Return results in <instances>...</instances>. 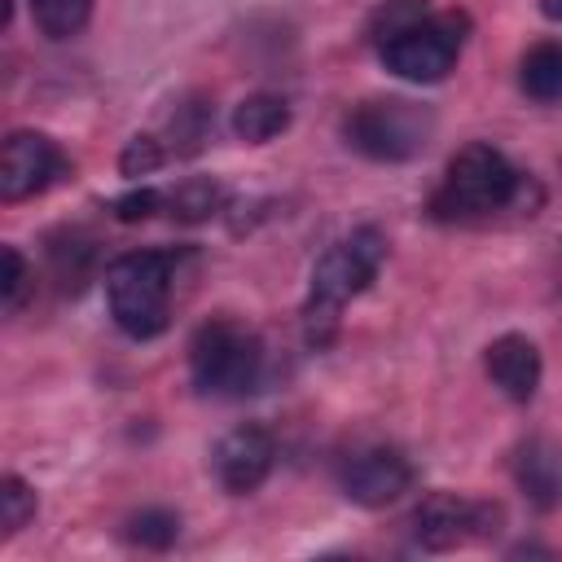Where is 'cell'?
Instances as JSON below:
<instances>
[{"instance_id": "obj_1", "label": "cell", "mask_w": 562, "mask_h": 562, "mask_svg": "<svg viewBox=\"0 0 562 562\" xmlns=\"http://www.w3.org/2000/svg\"><path fill=\"white\" fill-rule=\"evenodd\" d=\"M382 259H386V237L373 224L356 228L351 237H342L338 246H329L316 259L312 285H307V303H303V329H307V342L312 347H325L334 338L338 312L360 290H369V281L378 277Z\"/></svg>"}, {"instance_id": "obj_2", "label": "cell", "mask_w": 562, "mask_h": 562, "mask_svg": "<svg viewBox=\"0 0 562 562\" xmlns=\"http://www.w3.org/2000/svg\"><path fill=\"white\" fill-rule=\"evenodd\" d=\"M527 189H536V184L522 171H514V162L501 149L474 140L452 154L448 176H443L439 193L430 198V211H435V220H474V215L518 206L527 198Z\"/></svg>"}, {"instance_id": "obj_3", "label": "cell", "mask_w": 562, "mask_h": 562, "mask_svg": "<svg viewBox=\"0 0 562 562\" xmlns=\"http://www.w3.org/2000/svg\"><path fill=\"white\" fill-rule=\"evenodd\" d=\"M105 303L114 325L145 342L158 338L167 329V312H171V255L162 250H132L119 255L105 268Z\"/></svg>"}, {"instance_id": "obj_4", "label": "cell", "mask_w": 562, "mask_h": 562, "mask_svg": "<svg viewBox=\"0 0 562 562\" xmlns=\"http://www.w3.org/2000/svg\"><path fill=\"white\" fill-rule=\"evenodd\" d=\"M259 373H263V347L246 325L228 316L198 325L189 342V378L202 395H215V400L246 395L259 386Z\"/></svg>"}, {"instance_id": "obj_5", "label": "cell", "mask_w": 562, "mask_h": 562, "mask_svg": "<svg viewBox=\"0 0 562 562\" xmlns=\"http://www.w3.org/2000/svg\"><path fill=\"white\" fill-rule=\"evenodd\" d=\"M435 132V114L417 101L404 97H373L360 101L347 119H342V136L356 154L373 158V162H404L417 158L430 145Z\"/></svg>"}, {"instance_id": "obj_6", "label": "cell", "mask_w": 562, "mask_h": 562, "mask_svg": "<svg viewBox=\"0 0 562 562\" xmlns=\"http://www.w3.org/2000/svg\"><path fill=\"white\" fill-rule=\"evenodd\" d=\"M470 35V18L465 13H430L422 18L417 26H408L404 35H395L391 44L378 48L382 66L408 83H439L457 57H461V44Z\"/></svg>"}, {"instance_id": "obj_7", "label": "cell", "mask_w": 562, "mask_h": 562, "mask_svg": "<svg viewBox=\"0 0 562 562\" xmlns=\"http://www.w3.org/2000/svg\"><path fill=\"white\" fill-rule=\"evenodd\" d=\"M492 522H501V509L496 505H483V501H465V496H452V492H430L417 509H413V540L422 549H452L470 536H487L496 531Z\"/></svg>"}, {"instance_id": "obj_8", "label": "cell", "mask_w": 562, "mask_h": 562, "mask_svg": "<svg viewBox=\"0 0 562 562\" xmlns=\"http://www.w3.org/2000/svg\"><path fill=\"white\" fill-rule=\"evenodd\" d=\"M66 154L57 149V140H48L44 132H13L0 149V198L4 202H22L44 193L61 171H66Z\"/></svg>"}, {"instance_id": "obj_9", "label": "cell", "mask_w": 562, "mask_h": 562, "mask_svg": "<svg viewBox=\"0 0 562 562\" xmlns=\"http://www.w3.org/2000/svg\"><path fill=\"white\" fill-rule=\"evenodd\" d=\"M413 487V465L400 448L391 443H373V448H360L351 452V461L342 465V492L364 505V509H382V505H395L404 492Z\"/></svg>"}, {"instance_id": "obj_10", "label": "cell", "mask_w": 562, "mask_h": 562, "mask_svg": "<svg viewBox=\"0 0 562 562\" xmlns=\"http://www.w3.org/2000/svg\"><path fill=\"white\" fill-rule=\"evenodd\" d=\"M272 461H277V439H272V430L259 426V422L233 426V430L215 443V452H211L215 479H220V487L233 492V496L255 492V487L268 479Z\"/></svg>"}, {"instance_id": "obj_11", "label": "cell", "mask_w": 562, "mask_h": 562, "mask_svg": "<svg viewBox=\"0 0 562 562\" xmlns=\"http://www.w3.org/2000/svg\"><path fill=\"white\" fill-rule=\"evenodd\" d=\"M483 369L492 378V386H501V395H509L514 404H527L540 386V351L527 334H501L487 342L483 351Z\"/></svg>"}, {"instance_id": "obj_12", "label": "cell", "mask_w": 562, "mask_h": 562, "mask_svg": "<svg viewBox=\"0 0 562 562\" xmlns=\"http://www.w3.org/2000/svg\"><path fill=\"white\" fill-rule=\"evenodd\" d=\"M514 479L536 509H553L562 501V443H553L549 435H531L514 457Z\"/></svg>"}, {"instance_id": "obj_13", "label": "cell", "mask_w": 562, "mask_h": 562, "mask_svg": "<svg viewBox=\"0 0 562 562\" xmlns=\"http://www.w3.org/2000/svg\"><path fill=\"white\" fill-rule=\"evenodd\" d=\"M285 127H290V105L281 97H272V92H250L233 110V132L246 145H263L272 136H281Z\"/></svg>"}, {"instance_id": "obj_14", "label": "cell", "mask_w": 562, "mask_h": 562, "mask_svg": "<svg viewBox=\"0 0 562 562\" xmlns=\"http://www.w3.org/2000/svg\"><path fill=\"white\" fill-rule=\"evenodd\" d=\"M518 83L531 101H562V40H540L518 61Z\"/></svg>"}, {"instance_id": "obj_15", "label": "cell", "mask_w": 562, "mask_h": 562, "mask_svg": "<svg viewBox=\"0 0 562 562\" xmlns=\"http://www.w3.org/2000/svg\"><path fill=\"white\" fill-rule=\"evenodd\" d=\"M224 206V189L215 180H184L180 189L167 193V215L180 224H202Z\"/></svg>"}, {"instance_id": "obj_16", "label": "cell", "mask_w": 562, "mask_h": 562, "mask_svg": "<svg viewBox=\"0 0 562 562\" xmlns=\"http://www.w3.org/2000/svg\"><path fill=\"white\" fill-rule=\"evenodd\" d=\"M31 18L48 40H70L88 26L92 0H31Z\"/></svg>"}, {"instance_id": "obj_17", "label": "cell", "mask_w": 562, "mask_h": 562, "mask_svg": "<svg viewBox=\"0 0 562 562\" xmlns=\"http://www.w3.org/2000/svg\"><path fill=\"white\" fill-rule=\"evenodd\" d=\"M127 540L140 544V549L162 553V549H171L180 540V518L171 509H158V505L154 509H140V514L127 518Z\"/></svg>"}, {"instance_id": "obj_18", "label": "cell", "mask_w": 562, "mask_h": 562, "mask_svg": "<svg viewBox=\"0 0 562 562\" xmlns=\"http://www.w3.org/2000/svg\"><path fill=\"white\" fill-rule=\"evenodd\" d=\"M422 18H430V4H426V0H382L378 13H373V22H369V35H373V44L382 48V44H391L395 35H404L408 26H417Z\"/></svg>"}, {"instance_id": "obj_19", "label": "cell", "mask_w": 562, "mask_h": 562, "mask_svg": "<svg viewBox=\"0 0 562 562\" xmlns=\"http://www.w3.org/2000/svg\"><path fill=\"white\" fill-rule=\"evenodd\" d=\"M211 123H215V114H211L206 101L176 105V114H171V145H176V154H198L202 140L211 136Z\"/></svg>"}, {"instance_id": "obj_20", "label": "cell", "mask_w": 562, "mask_h": 562, "mask_svg": "<svg viewBox=\"0 0 562 562\" xmlns=\"http://www.w3.org/2000/svg\"><path fill=\"white\" fill-rule=\"evenodd\" d=\"M35 518V487L18 474H4L0 479V522H4V536L22 531L26 522Z\"/></svg>"}, {"instance_id": "obj_21", "label": "cell", "mask_w": 562, "mask_h": 562, "mask_svg": "<svg viewBox=\"0 0 562 562\" xmlns=\"http://www.w3.org/2000/svg\"><path fill=\"white\" fill-rule=\"evenodd\" d=\"M0 259H4V272H0V299H4V312H18L22 299H26V290L35 285V272H31V263L22 259L18 246H4Z\"/></svg>"}, {"instance_id": "obj_22", "label": "cell", "mask_w": 562, "mask_h": 562, "mask_svg": "<svg viewBox=\"0 0 562 562\" xmlns=\"http://www.w3.org/2000/svg\"><path fill=\"white\" fill-rule=\"evenodd\" d=\"M162 158H167V149H162L158 136H132V140L123 145V154H119V171H123L127 180H136V176L158 171Z\"/></svg>"}, {"instance_id": "obj_23", "label": "cell", "mask_w": 562, "mask_h": 562, "mask_svg": "<svg viewBox=\"0 0 562 562\" xmlns=\"http://www.w3.org/2000/svg\"><path fill=\"white\" fill-rule=\"evenodd\" d=\"M158 211H167V193H158V189H149V184H140V189H132V193H123V198L110 202V215L123 220V224L154 220Z\"/></svg>"}, {"instance_id": "obj_24", "label": "cell", "mask_w": 562, "mask_h": 562, "mask_svg": "<svg viewBox=\"0 0 562 562\" xmlns=\"http://www.w3.org/2000/svg\"><path fill=\"white\" fill-rule=\"evenodd\" d=\"M540 13H544L549 22H562V0H540Z\"/></svg>"}]
</instances>
